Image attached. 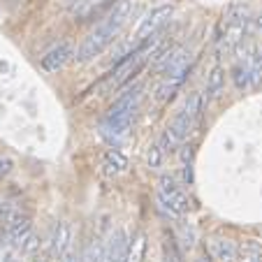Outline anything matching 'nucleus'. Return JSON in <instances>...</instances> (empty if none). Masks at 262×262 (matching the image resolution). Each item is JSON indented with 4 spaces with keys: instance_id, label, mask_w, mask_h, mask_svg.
<instances>
[{
    "instance_id": "obj_30",
    "label": "nucleus",
    "mask_w": 262,
    "mask_h": 262,
    "mask_svg": "<svg viewBox=\"0 0 262 262\" xmlns=\"http://www.w3.org/2000/svg\"><path fill=\"white\" fill-rule=\"evenodd\" d=\"M7 3H19V0H7Z\"/></svg>"
},
{
    "instance_id": "obj_17",
    "label": "nucleus",
    "mask_w": 262,
    "mask_h": 262,
    "mask_svg": "<svg viewBox=\"0 0 262 262\" xmlns=\"http://www.w3.org/2000/svg\"><path fill=\"white\" fill-rule=\"evenodd\" d=\"M104 253H107V246H104L100 239H93V242L86 246L84 255H81V262H104Z\"/></svg>"
},
{
    "instance_id": "obj_12",
    "label": "nucleus",
    "mask_w": 262,
    "mask_h": 262,
    "mask_svg": "<svg viewBox=\"0 0 262 262\" xmlns=\"http://www.w3.org/2000/svg\"><path fill=\"white\" fill-rule=\"evenodd\" d=\"M225 91V70L221 65H213L207 77V100H218Z\"/></svg>"
},
{
    "instance_id": "obj_28",
    "label": "nucleus",
    "mask_w": 262,
    "mask_h": 262,
    "mask_svg": "<svg viewBox=\"0 0 262 262\" xmlns=\"http://www.w3.org/2000/svg\"><path fill=\"white\" fill-rule=\"evenodd\" d=\"M255 26H257V30L262 33V14H257V19H255Z\"/></svg>"
},
{
    "instance_id": "obj_27",
    "label": "nucleus",
    "mask_w": 262,
    "mask_h": 262,
    "mask_svg": "<svg viewBox=\"0 0 262 262\" xmlns=\"http://www.w3.org/2000/svg\"><path fill=\"white\" fill-rule=\"evenodd\" d=\"M30 262H51V260H49V257H47V255H37V257H33V260H30Z\"/></svg>"
},
{
    "instance_id": "obj_14",
    "label": "nucleus",
    "mask_w": 262,
    "mask_h": 262,
    "mask_svg": "<svg viewBox=\"0 0 262 262\" xmlns=\"http://www.w3.org/2000/svg\"><path fill=\"white\" fill-rule=\"evenodd\" d=\"M183 81L186 79H181V77H163V81L156 86V100H158V102H167V100L181 89Z\"/></svg>"
},
{
    "instance_id": "obj_8",
    "label": "nucleus",
    "mask_w": 262,
    "mask_h": 262,
    "mask_svg": "<svg viewBox=\"0 0 262 262\" xmlns=\"http://www.w3.org/2000/svg\"><path fill=\"white\" fill-rule=\"evenodd\" d=\"M33 234V223H30L28 216H21L19 221H14L12 225H7V242H10V246L19 248L24 246V242Z\"/></svg>"
},
{
    "instance_id": "obj_21",
    "label": "nucleus",
    "mask_w": 262,
    "mask_h": 262,
    "mask_svg": "<svg viewBox=\"0 0 262 262\" xmlns=\"http://www.w3.org/2000/svg\"><path fill=\"white\" fill-rule=\"evenodd\" d=\"M37 246H40V239H37V234H30L28 239L24 242V246H21V253H26V255H30V253L37 251Z\"/></svg>"
},
{
    "instance_id": "obj_24",
    "label": "nucleus",
    "mask_w": 262,
    "mask_h": 262,
    "mask_svg": "<svg viewBox=\"0 0 262 262\" xmlns=\"http://www.w3.org/2000/svg\"><path fill=\"white\" fill-rule=\"evenodd\" d=\"M181 160L183 165H193V146H181Z\"/></svg>"
},
{
    "instance_id": "obj_13",
    "label": "nucleus",
    "mask_w": 262,
    "mask_h": 262,
    "mask_svg": "<svg viewBox=\"0 0 262 262\" xmlns=\"http://www.w3.org/2000/svg\"><path fill=\"white\" fill-rule=\"evenodd\" d=\"M102 167L107 174H121L128 169V158L121 151H116V148H109L102 158Z\"/></svg>"
},
{
    "instance_id": "obj_22",
    "label": "nucleus",
    "mask_w": 262,
    "mask_h": 262,
    "mask_svg": "<svg viewBox=\"0 0 262 262\" xmlns=\"http://www.w3.org/2000/svg\"><path fill=\"white\" fill-rule=\"evenodd\" d=\"M93 5V0H70V12H81V10H89Z\"/></svg>"
},
{
    "instance_id": "obj_15",
    "label": "nucleus",
    "mask_w": 262,
    "mask_h": 262,
    "mask_svg": "<svg viewBox=\"0 0 262 262\" xmlns=\"http://www.w3.org/2000/svg\"><path fill=\"white\" fill-rule=\"evenodd\" d=\"M146 255V234L137 232V237L128 242V253H125V262H142Z\"/></svg>"
},
{
    "instance_id": "obj_11",
    "label": "nucleus",
    "mask_w": 262,
    "mask_h": 262,
    "mask_svg": "<svg viewBox=\"0 0 262 262\" xmlns=\"http://www.w3.org/2000/svg\"><path fill=\"white\" fill-rule=\"evenodd\" d=\"M211 251H213V255H216V260H221V262H237V255H239L237 244L225 237H213Z\"/></svg>"
},
{
    "instance_id": "obj_2",
    "label": "nucleus",
    "mask_w": 262,
    "mask_h": 262,
    "mask_svg": "<svg viewBox=\"0 0 262 262\" xmlns=\"http://www.w3.org/2000/svg\"><path fill=\"white\" fill-rule=\"evenodd\" d=\"M139 100H142V86H135V89L125 91L123 95H119V100L109 107L107 116H104L102 125H100L107 137L119 139L128 133L130 123L135 119V112L139 107Z\"/></svg>"
},
{
    "instance_id": "obj_18",
    "label": "nucleus",
    "mask_w": 262,
    "mask_h": 262,
    "mask_svg": "<svg viewBox=\"0 0 262 262\" xmlns=\"http://www.w3.org/2000/svg\"><path fill=\"white\" fill-rule=\"evenodd\" d=\"M21 216H26V213L16 202H3L0 204V218H3V223H5V228L12 225L14 221H19Z\"/></svg>"
},
{
    "instance_id": "obj_26",
    "label": "nucleus",
    "mask_w": 262,
    "mask_h": 262,
    "mask_svg": "<svg viewBox=\"0 0 262 262\" xmlns=\"http://www.w3.org/2000/svg\"><path fill=\"white\" fill-rule=\"evenodd\" d=\"M183 181L188 183H193V165H183Z\"/></svg>"
},
{
    "instance_id": "obj_1",
    "label": "nucleus",
    "mask_w": 262,
    "mask_h": 262,
    "mask_svg": "<svg viewBox=\"0 0 262 262\" xmlns=\"http://www.w3.org/2000/svg\"><path fill=\"white\" fill-rule=\"evenodd\" d=\"M133 10H135L133 0H114V5H112V10L107 12V16L100 19V24L84 37V42L79 45L74 58L79 60V63H89V60L98 58V56L121 35V30L125 28Z\"/></svg>"
},
{
    "instance_id": "obj_25",
    "label": "nucleus",
    "mask_w": 262,
    "mask_h": 262,
    "mask_svg": "<svg viewBox=\"0 0 262 262\" xmlns=\"http://www.w3.org/2000/svg\"><path fill=\"white\" fill-rule=\"evenodd\" d=\"M58 262H81V257L77 255V253H74V251H70V248H68V251H65L63 255L58 257Z\"/></svg>"
},
{
    "instance_id": "obj_6",
    "label": "nucleus",
    "mask_w": 262,
    "mask_h": 262,
    "mask_svg": "<svg viewBox=\"0 0 262 262\" xmlns=\"http://www.w3.org/2000/svg\"><path fill=\"white\" fill-rule=\"evenodd\" d=\"M72 56H74V47L70 45V42H58V45L51 47V49L42 56L40 65L45 72L54 74V72H60V70L72 60Z\"/></svg>"
},
{
    "instance_id": "obj_29",
    "label": "nucleus",
    "mask_w": 262,
    "mask_h": 262,
    "mask_svg": "<svg viewBox=\"0 0 262 262\" xmlns=\"http://www.w3.org/2000/svg\"><path fill=\"white\" fill-rule=\"evenodd\" d=\"M198 262H211V260H209V255H202V257H200Z\"/></svg>"
},
{
    "instance_id": "obj_31",
    "label": "nucleus",
    "mask_w": 262,
    "mask_h": 262,
    "mask_svg": "<svg viewBox=\"0 0 262 262\" xmlns=\"http://www.w3.org/2000/svg\"><path fill=\"white\" fill-rule=\"evenodd\" d=\"M0 204H3V202H0Z\"/></svg>"
},
{
    "instance_id": "obj_7",
    "label": "nucleus",
    "mask_w": 262,
    "mask_h": 262,
    "mask_svg": "<svg viewBox=\"0 0 262 262\" xmlns=\"http://www.w3.org/2000/svg\"><path fill=\"white\" fill-rule=\"evenodd\" d=\"M158 204L169 216H183V213H188V209H190L188 198H186V193H183L181 188H174V190H169V193H160L158 190Z\"/></svg>"
},
{
    "instance_id": "obj_4",
    "label": "nucleus",
    "mask_w": 262,
    "mask_h": 262,
    "mask_svg": "<svg viewBox=\"0 0 262 262\" xmlns=\"http://www.w3.org/2000/svg\"><path fill=\"white\" fill-rule=\"evenodd\" d=\"M156 68L163 72V77H181V79H186L190 70V51L183 49V47H177L172 51L169 49L160 51Z\"/></svg>"
},
{
    "instance_id": "obj_23",
    "label": "nucleus",
    "mask_w": 262,
    "mask_h": 262,
    "mask_svg": "<svg viewBox=\"0 0 262 262\" xmlns=\"http://www.w3.org/2000/svg\"><path fill=\"white\" fill-rule=\"evenodd\" d=\"M12 167H14V163H12L10 158H3V160H0V179L7 177V174L12 172Z\"/></svg>"
},
{
    "instance_id": "obj_10",
    "label": "nucleus",
    "mask_w": 262,
    "mask_h": 262,
    "mask_svg": "<svg viewBox=\"0 0 262 262\" xmlns=\"http://www.w3.org/2000/svg\"><path fill=\"white\" fill-rule=\"evenodd\" d=\"M70 242H72V225L68 221L56 223L54 237H51V253L60 257L70 248Z\"/></svg>"
},
{
    "instance_id": "obj_9",
    "label": "nucleus",
    "mask_w": 262,
    "mask_h": 262,
    "mask_svg": "<svg viewBox=\"0 0 262 262\" xmlns=\"http://www.w3.org/2000/svg\"><path fill=\"white\" fill-rule=\"evenodd\" d=\"M125 253H128V234L125 230H116L107 244L104 262H125Z\"/></svg>"
},
{
    "instance_id": "obj_20",
    "label": "nucleus",
    "mask_w": 262,
    "mask_h": 262,
    "mask_svg": "<svg viewBox=\"0 0 262 262\" xmlns=\"http://www.w3.org/2000/svg\"><path fill=\"white\" fill-rule=\"evenodd\" d=\"M174 188H179L177 181H174V177L172 174H163L160 181H158V190L160 193H169V190H174Z\"/></svg>"
},
{
    "instance_id": "obj_3",
    "label": "nucleus",
    "mask_w": 262,
    "mask_h": 262,
    "mask_svg": "<svg viewBox=\"0 0 262 262\" xmlns=\"http://www.w3.org/2000/svg\"><path fill=\"white\" fill-rule=\"evenodd\" d=\"M202 114H204L202 93H190L188 98H186V102H183V107L179 109L177 116L172 119V123H169L167 130L179 139V142H183V139H188V135L200 125Z\"/></svg>"
},
{
    "instance_id": "obj_5",
    "label": "nucleus",
    "mask_w": 262,
    "mask_h": 262,
    "mask_svg": "<svg viewBox=\"0 0 262 262\" xmlns=\"http://www.w3.org/2000/svg\"><path fill=\"white\" fill-rule=\"evenodd\" d=\"M172 12H174L172 5H158V7H154V10L148 12V14L144 16L142 21H139L137 30H135V35H133V40L139 45V42H144V40H148V37L158 35V30L169 21Z\"/></svg>"
},
{
    "instance_id": "obj_19",
    "label": "nucleus",
    "mask_w": 262,
    "mask_h": 262,
    "mask_svg": "<svg viewBox=\"0 0 262 262\" xmlns=\"http://www.w3.org/2000/svg\"><path fill=\"white\" fill-rule=\"evenodd\" d=\"M163 158H165V151L160 148V144H154V146L148 148V154H146V165L151 169H158L160 165H163Z\"/></svg>"
},
{
    "instance_id": "obj_16",
    "label": "nucleus",
    "mask_w": 262,
    "mask_h": 262,
    "mask_svg": "<svg viewBox=\"0 0 262 262\" xmlns=\"http://www.w3.org/2000/svg\"><path fill=\"white\" fill-rule=\"evenodd\" d=\"M232 81L239 91H246L253 86V79H251V70H248V60L244 63H237L232 68Z\"/></svg>"
}]
</instances>
